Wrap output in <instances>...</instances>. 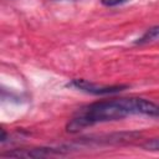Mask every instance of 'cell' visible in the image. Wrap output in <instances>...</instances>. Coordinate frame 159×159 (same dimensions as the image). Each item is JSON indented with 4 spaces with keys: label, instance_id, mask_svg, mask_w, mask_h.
Instances as JSON below:
<instances>
[{
    "label": "cell",
    "instance_id": "6da1fadb",
    "mask_svg": "<svg viewBox=\"0 0 159 159\" xmlns=\"http://www.w3.org/2000/svg\"><path fill=\"white\" fill-rule=\"evenodd\" d=\"M134 114L159 118V103L140 97L101 99L77 109L67 122L66 130L75 134L88 127L120 120Z\"/></svg>",
    "mask_w": 159,
    "mask_h": 159
},
{
    "label": "cell",
    "instance_id": "7a4b0ae2",
    "mask_svg": "<svg viewBox=\"0 0 159 159\" xmlns=\"http://www.w3.org/2000/svg\"><path fill=\"white\" fill-rule=\"evenodd\" d=\"M67 87L78 89L81 92L88 93V94H94V96H111V94H117L128 88L127 84H98L83 78H75L71 80L67 83Z\"/></svg>",
    "mask_w": 159,
    "mask_h": 159
},
{
    "label": "cell",
    "instance_id": "3957f363",
    "mask_svg": "<svg viewBox=\"0 0 159 159\" xmlns=\"http://www.w3.org/2000/svg\"><path fill=\"white\" fill-rule=\"evenodd\" d=\"M71 149L68 147H37V148H19V149H9L0 155L2 158L15 157V158H48V157H60L70 153Z\"/></svg>",
    "mask_w": 159,
    "mask_h": 159
},
{
    "label": "cell",
    "instance_id": "277c9868",
    "mask_svg": "<svg viewBox=\"0 0 159 159\" xmlns=\"http://www.w3.org/2000/svg\"><path fill=\"white\" fill-rule=\"evenodd\" d=\"M159 40V25L152 26L144 31V34L134 41V45H147Z\"/></svg>",
    "mask_w": 159,
    "mask_h": 159
},
{
    "label": "cell",
    "instance_id": "5b68a950",
    "mask_svg": "<svg viewBox=\"0 0 159 159\" xmlns=\"http://www.w3.org/2000/svg\"><path fill=\"white\" fill-rule=\"evenodd\" d=\"M142 148L149 152H159V138H153L147 140L145 143L142 144Z\"/></svg>",
    "mask_w": 159,
    "mask_h": 159
},
{
    "label": "cell",
    "instance_id": "8992f818",
    "mask_svg": "<svg viewBox=\"0 0 159 159\" xmlns=\"http://www.w3.org/2000/svg\"><path fill=\"white\" fill-rule=\"evenodd\" d=\"M102 5L107 6V7H114V6H119L123 5L125 2H128L129 0H99Z\"/></svg>",
    "mask_w": 159,
    "mask_h": 159
}]
</instances>
